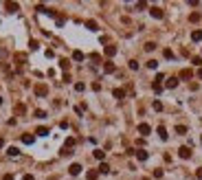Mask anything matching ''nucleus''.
I'll list each match as a JSON object with an SVG mask.
<instances>
[{
    "label": "nucleus",
    "instance_id": "9b49d317",
    "mask_svg": "<svg viewBox=\"0 0 202 180\" xmlns=\"http://www.w3.org/2000/svg\"><path fill=\"white\" fill-rule=\"evenodd\" d=\"M93 154H95V158H97V160H101V163H103V158H106V151H103V149H95Z\"/></svg>",
    "mask_w": 202,
    "mask_h": 180
},
{
    "label": "nucleus",
    "instance_id": "6ab92c4d",
    "mask_svg": "<svg viewBox=\"0 0 202 180\" xmlns=\"http://www.w3.org/2000/svg\"><path fill=\"white\" fill-rule=\"evenodd\" d=\"M191 75H194V73H191L189 68H185V70L180 73V79H191Z\"/></svg>",
    "mask_w": 202,
    "mask_h": 180
},
{
    "label": "nucleus",
    "instance_id": "79ce46f5",
    "mask_svg": "<svg viewBox=\"0 0 202 180\" xmlns=\"http://www.w3.org/2000/svg\"><path fill=\"white\" fill-rule=\"evenodd\" d=\"M22 180H35V178H33V176H31V174H26V176H24V178H22Z\"/></svg>",
    "mask_w": 202,
    "mask_h": 180
},
{
    "label": "nucleus",
    "instance_id": "37998d69",
    "mask_svg": "<svg viewBox=\"0 0 202 180\" xmlns=\"http://www.w3.org/2000/svg\"><path fill=\"white\" fill-rule=\"evenodd\" d=\"M2 180H13V176H11V174H7V176H5Z\"/></svg>",
    "mask_w": 202,
    "mask_h": 180
},
{
    "label": "nucleus",
    "instance_id": "a211bd4d",
    "mask_svg": "<svg viewBox=\"0 0 202 180\" xmlns=\"http://www.w3.org/2000/svg\"><path fill=\"white\" fill-rule=\"evenodd\" d=\"M86 29H88V31H97V22H95V20H88V22H86Z\"/></svg>",
    "mask_w": 202,
    "mask_h": 180
},
{
    "label": "nucleus",
    "instance_id": "f704fd0d",
    "mask_svg": "<svg viewBox=\"0 0 202 180\" xmlns=\"http://www.w3.org/2000/svg\"><path fill=\"white\" fill-rule=\"evenodd\" d=\"M75 90H77V92H84V90H86V86L79 81V83H75Z\"/></svg>",
    "mask_w": 202,
    "mask_h": 180
},
{
    "label": "nucleus",
    "instance_id": "f8f14e48",
    "mask_svg": "<svg viewBox=\"0 0 202 180\" xmlns=\"http://www.w3.org/2000/svg\"><path fill=\"white\" fill-rule=\"evenodd\" d=\"M112 94H114V99H123V97H125V90H121V88H114V90H112Z\"/></svg>",
    "mask_w": 202,
    "mask_h": 180
},
{
    "label": "nucleus",
    "instance_id": "2eb2a0df",
    "mask_svg": "<svg viewBox=\"0 0 202 180\" xmlns=\"http://www.w3.org/2000/svg\"><path fill=\"white\" fill-rule=\"evenodd\" d=\"M24 112H26V106L24 103H18L15 106V114H24Z\"/></svg>",
    "mask_w": 202,
    "mask_h": 180
},
{
    "label": "nucleus",
    "instance_id": "5701e85b",
    "mask_svg": "<svg viewBox=\"0 0 202 180\" xmlns=\"http://www.w3.org/2000/svg\"><path fill=\"white\" fill-rule=\"evenodd\" d=\"M108 172H110L108 163H101V165H99V174H108Z\"/></svg>",
    "mask_w": 202,
    "mask_h": 180
},
{
    "label": "nucleus",
    "instance_id": "f257e3e1",
    "mask_svg": "<svg viewBox=\"0 0 202 180\" xmlns=\"http://www.w3.org/2000/svg\"><path fill=\"white\" fill-rule=\"evenodd\" d=\"M46 94H49L46 83H38V86H35V97H46Z\"/></svg>",
    "mask_w": 202,
    "mask_h": 180
},
{
    "label": "nucleus",
    "instance_id": "dca6fc26",
    "mask_svg": "<svg viewBox=\"0 0 202 180\" xmlns=\"http://www.w3.org/2000/svg\"><path fill=\"white\" fill-rule=\"evenodd\" d=\"M35 134H38V136H49V127H38Z\"/></svg>",
    "mask_w": 202,
    "mask_h": 180
},
{
    "label": "nucleus",
    "instance_id": "e433bc0d",
    "mask_svg": "<svg viewBox=\"0 0 202 180\" xmlns=\"http://www.w3.org/2000/svg\"><path fill=\"white\" fill-rule=\"evenodd\" d=\"M191 64H194V66H202V59L200 57H191Z\"/></svg>",
    "mask_w": 202,
    "mask_h": 180
},
{
    "label": "nucleus",
    "instance_id": "c756f323",
    "mask_svg": "<svg viewBox=\"0 0 202 180\" xmlns=\"http://www.w3.org/2000/svg\"><path fill=\"white\" fill-rule=\"evenodd\" d=\"M189 20H191V22H198V20H200V13H198V11H194V13L189 15Z\"/></svg>",
    "mask_w": 202,
    "mask_h": 180
},
{
    "label": "nucleus",
    "instance_id": "c9c22d12",
    "mask_svg": "<svg viewBox=\"0 0 202 180\" xmlns=\"http://www.w3.org/2000/svg\"><path fill=\"white\" fill-rule=\"evenodd\" d=\"M35 117H38V119H44V117H46V112H44V110H35Z\"/></svg>",
    "mask_w": 202,
    "mask_h": 180
},
{
    "label": "nucleus",
    "instance_id": "bb28decb",
    "mask_svg": "<svg viewBox=\"0 0 202 180\" xmlns=\"http://www.w3.org/2000/svg\"><path fill=\"white\" fill-rule=\"evenodd\" d=\"M59 66H62L64 70H68V68H70V62H68V59H59Z\"/></svg>",
    "mask_w": 202,
    "mask_h": 180
},
{
    "label": "nucleus",
    "instance_id": "de8ad7c7",
    "mask_svg": "<svg viewBox=\"0 0 202 180\" xmlns=\"http://www.w3.org/2000/svg\"><path fill=\"white\" fill-rule=\"evenodd\" d=\"M0 103H2V97H0Z\"/></svg>",
    "mask_w": 202,
    "mask_h": 180
},
{
    "label": "nucleus",
    "instance_id": "c85d7f7f",
    "mask_svg": "<svg viewBox=\"0 0 202 180\" xmlns=\"http://www.w3.org/2000/svg\"><path fill=\"white\" fill-rule=\"evenodd\" d=\"M152 108H154L156 112H160V110H163V103H160V101H154V103H152Z\"/></svg>",
    "mask_w": 202,
    "mask_h": 180
},
{
    "label": "nucleus",
    "instance_id": "0eeeda50",
    "mask_svg": "<svg viewBox=\"0 0 202 180\" xmlns=\"http://www.w3.org/2000/svg\"><path fill=\"white\" fill-rule=\"evenodd\" d=\"M178 156H180V158H185V160H187V158H191V149H189V147H180V149H178Z\"/></svg>",
    "mask_w": 202,
    "mask_h": 180
},
{
    "label": "nucleus",
    "instance_id": "a18cd8bd",
    "mask_svg": "<svg viewBox=\"0 0 202 180\" xmlns=\"http://www.w3.org/2000/svg\"><path fill=\"white\" fill-rule=\"evenodd\" d=\"M198 77H200V79H202V68H200V70H198Z\"/></svg>",
    "mask_w": 202,
    "mask_h": 180
},
{
    "label": "nucleus",
    "instance_id": "20e7f679",
    "mask_svg": "<svg viewBox=\"0 0 202 180\" xmlns=\"http://www.w3.org/2000/svg\"><path fill=\"white\" fill-rule=\"evenodd\" d=\"M5 9L9 13H15V11H20V5L18 2H5Z\"/></svg>",
    "mask_w": 202,
    "mask_h": 180
},
{
    "label": "nucleus",
    "instance_id": "f3484780",
    "mask_svg": "<svg viewBox=\"0 0 202 180\" xmlns=\"http://www.w3.org/2000/svg\"><path fill=\"white\" fill-rule=\"evenodd\" d=\"M7 154L11 156V158H15L18 154H20V149H18V147H9V149H7Z\"/></svg>",
    "mask_w": 202,
    "mask_h": 180
},
{
    "label": "nucleus",
    "instance_id": "a878e982",
    "mask_svg": "<svg viewBox=\"0 0 202 180\" xmlns=\"http://www.w3.org/2000/svg\"><path fill=\"white\" fill-rule=\"evenodd\" d=\"M163 55H165V59H173V53H171V49H165V51H163Z\"/></svg>",
    "mask_w": 202,
    "mask_h": 180
},
{
    "label": "nucleus",
    "instance_id": "423d86ee",
    "mask_svg": "<svg viewBox=\"0 0 202 180\" xmlns=\"http://www.w3.org/2000/svg\"><path fill=\"white\" fill-rule=\"evenodd\" d=\"M150 132H152V127L147 125V123H141V125H139V134H141V136H147Z\"/></svg>",
    "mask_w": 202,
    "mask_h": 180
},
{
    "label": "nucleus",
    "instance_id": "4c0bfd02",
    "mask_svg": "<svg viewBox=\"0 0 202 180\" xmlns=\"http://www.w3.org/2000/svg\"><path fill=\"white\" fill-rule=\"evenodd\" d=\"M163 79H165V75H163V73H158V75H156V79H154V83H160Z\"/></svg>",
    "mask_w": 202,
    "mask_h": 180
},
{
    "label": "nucleus",
    "instance_id": "39448f33",
    "mask_svg": "<svg viewBox=\"0 0 202 180\" xmlns=\"http://www.w3.org/2000/svg\"><path fill=\"white\" fill-rule=\"evenodd\" d=\"M178 86V77H169L167 81H165V88H169V90H173Z\"/></svg>",
    "mask_w": 202,
    "mask_h": 180
},
{
    "label": "nucleus",
    "instance_id": "72a5a7b5",
    "mask_svg": "<svg viewBox=\"0 0 202 180\" xmlns=\"http://www.w3.org/2000/svg\"><path fill=\"white\" fill-rule=\"evenodd\" d=\"M130 68H132V70H139V62H136V59H130Z\"/></svg>",
    "mask_w": 202,
    "mask_h": 180
},
{
    "label": "nucleus",
    "instance_id": "473e14b6",
    "mask_svg": "<svg viewBox=\"0 0 202 180\" xmlns=\"http://www.w3.org/2000/svg\"><path fill=\"white\" fill-rule=\"evenodd\" d=\"M38 46H40V44H38V40H31V42H29V49H31V51H35Z\"/></svg>",
    "mask_w": 202,
    "mask_h": 180
},
{
    "label": "nucleus",
    "instance_id": "cd10ccee",
    "mask_svg": "<svg viewBox=\"0 0 202 180\" xmlns=\"http://www.w3.org/2000/svg\"><path fill=\"white\" fill-rule=\"evenodd\" d=\"M176 134H187V125H176Z\"/></svg>",
    "mask_w": 202,
    "mask_h": 180
},
{
    "label": "nucleus",
    "instance_id": "1a4fd4ad",
    "mask_svg": "<svg viewBox=\"0 0 202 180\" xmlns=\"http://www.w3.org/2000/svg\"><path fill=\"white\" fill-rule=\"evenodd\" d=\"M103 73H106V75L114 73V64H112V62H106V64H103Z\"/></svg>",
    "mask_w": 202,
    "mask_h": 180
},
{
    "label": "nucleus",
    "instance_id": "7ed1b4c3",
    "mask_svg": "<svg viewBox=\"0 0 202 180\" xmlns=\"http://www.w3.org/2000/svg\"><path fill=\"white\" fill-rule=\"evenodd\" d=\"M150 13H152V18H156V20H163V15H165L160 7H152V9H150Z\"/></svg>",
    "mask_w": 202,
    "mask_h": 180
},
{
    "label": "nucleus",
    "instance_id": "aec40b11",
    "mask_svg": "<svg viewBox=\"0 0 202 180\" xmlns=\"http://www.w3.org/2000/svg\"><path fill=\"white\" fill-rule=\"evenodd\" d=\"M33 141H35V138H33L31 134H24V136H22V143H24V145H31Z\"/></svg>",
    "mask_w": 202,
    "mask_h": 180
},
{
    "label": "nucleus",
    "instance_id": "58836bf2",
    "mask_svg": "<svg viewBox=\"0 0 202 180\" xmlns=\"http://www.w3.org/2000/svg\"><path fill=\"white\" fill-rule=\"evenodd\" d=\"M156 66H158V62H156V59H150V62H147V68H156Z\"/></svg>",
    "mask_w": 202,
    "mask_h": 180
},
{
    "label": "nucleus",
    "instance_id": "7c9ffc66",
    "mask_svg": "<svg viewBox=\"0 0 202 180\" xmlns=\"http://www.w3.org/2000/svg\"><path fill=\"white\" fill-rule=\"evenodd\" d=\"M90 62H95V64H99V62H101V55L93 53V55H90Z\"/></svg>",
    "mask_w": 202,
    "mask_h": 180
},
{
    "label": "nucleus",
    "instance_id": "6e6552de",
    "mask_svg": "<svg viewBox=\"0 0 202 180\" xmlns=\"http://www.w3.org/2000/svg\"><path fill=\"white\" fill-rule=\"evenodd\" d=\"M134 154H136V158H139L141 163H143V160H147V156H150V154H147V151H145V149H136Z\"/></svg>",
    "mask_w": 202,
    "mask_h": 180
},
{
    "label": "nucleus",
    "instance_id": "c03bdc74",
    "mask_svg": "<svg viewBox=\"0 0 202 180\" xmlns=\"http://www.w3.org/2000/svg\"><path fill=\"white\" fill-rule=\"evenodd\" d=\"M5 147V138H0V149H2Z\"/></svg>",
    "mask_w": 202,
    "mask_h": 180
},
{
    "label": "nucleus",
    "instance_id": "2f4dec72",
    "mask_svg": "<svg viewBox=\"0 0 202 180\" xmlns=\"http://www.w3.org/2000/svg\"><path fill=\"white\" fill-rule=\"evenodd\" d=\"M152 88L154 92H163V83H152Z\"/></svg>",
    "mask_w": 202,
    "mask_h": 180
},
{
    "label": "nucleus",
    "instance_id": "ea45409f",
    "mask_svg": "<svg viewBox=\"0 0 202 180\" xmlns=\"http://www.w3.org/2000/svg\"><path fill=\"white\" fill-rule=\"evenodd\" d=\"M154 178H163V169H154Z\"/></svg>",
    "mask_w": 202,
    "mask_h": 180
},
{
    "label": "nucleus",
    "instance_id": "393cba45",
    "mask_svg": "<svg viewBox=\"0 0 202 180\" xmlns=\"http://www.w3.org/2000/svg\"><path fill=\"white\" fill-rule=\"evenodd\" d=\"M154 49H156V42H145V51H150V53H152Z\"/></svg>",
    "mask_w": 202,
    "mask_h": 180
},
{
    "label": "nucleus",
    "instance_id": "f03ea898",
    "mask_svg": "<svg viewBox=\"0 0 202 180\" xmlns=\"http://www.w3.org/2000/svg\"><path fill=\"white\" fill-rule=\"evenodd\" d=\"M81 169H84V167H81L79 163H72V165L68 167V174H70V176H79V174H81Z\"/></svg>",
    "mask_w": 202,
    "mask_h": 180
},
{
    "label": "nucleus",
    "instance_id": "4be33fe9",
    "mask_svg": "<svg viewBox=\"0 0 202 180\" xmlns=\"http://www.w3.org/2000/svg\"><path fill=\"white\" fill-rule=\"evenodd\" d=\"M191 40H194V42H200V40H202V31H194V33H191Z\"/></svg>",
    "mask_w": 202,
    "mask_h": 180
},
{
    "label": "nucleus",
    "instance_id": "4468645a",
    "mask_svg": "<svg viewBox=\"0 0 202 180\" xmlns=\"http://www.w3.org/2000/svg\"><path fill=\"white\" fill-rule=\"evenodd\" d=\"M72 59H75V62H81V59H84V53H81V51H72Z\"/></svg>",
    "mask_w": 202,
    "mask_h": 180
},
{
    "label": "nucleus",
    "instance_id": "a19ab883",
    "mask_svg": "<svg viewBox=\"0 0 202 180\" xmlns=\"http://www.w3.org/2000/svg\"><path fill=\"white\" fill-rule=\"evenodd\" d=\"M196 178H198V180H202V167H198V169H196Z\"/></svg>",
    "mask_w": 202,
    "mask_h": 180
},
{
    "label": "nucleus",
    "instance_id": "9d476101",
    "mask_svg": "<svg viewBox=\"0 0 202 180\" xmlns=\"http://www.w3.org/2000/svg\"><path fill=\"white\" fill-rule=\"evenodd\" d=\"M106 55H108V57H114V55H116V46H112V44L106 46Z\"/></svg>",
    "mask_w": 202,
    "mask_h": 180
},
{
    "label": "nucleus",
    "instance_id": "ddd939ff",
    "mask_svg": "<svg viewBox=\"0 0 202 180\" xmlns=\"http://www.w3.org/2000/svg\"><path fill=\"white\" fill-rule=\"evenodd\" d=\"M158 136H160L163 141H167L169 134H167V130H165V125H158Z\"/></svg>",
    "mask_w": 202,
    "mask_h": 180
},
{
    "label": "nucleus",
    "instance_id": "412c9836",
    "mask_svg": "<svg viewBox=\"0 0 202 180\" xmlns=\"http://www.w3.org/2000/svg\"><path fill=\"white\" fill-rule=\"evenodd\" d=\"M72 145H75V138L68 136V138H66V143H64V147H66V149H72Z\"/></svg>",
    "mask_w": 202,
    "mask_h": 180
},
{
    "label": "nucleus",
    "instance_id": "b1692460",
    "mask_svg": "<svg viewBox=\"0 0 202 180\" xmlns=\"http://www.w3.org/2000/svg\"><path fill=\"white\" fill-rule=\"evenodd\" d=\"M97 176H99L97 169H90V172H88V180H97Z\"/></svg>",
    "mask_w": 202,
    "mask_h": 180
},
{
    "label": "nucleus",
    "instance_id": "49530a36",
    "mask_svg": "<svg viewBox=\"0 0 202 180\" xmlns=\"http://www.w3.org/2000/svg\"><path fill=\"white\" fill-rule=\"evenodd\" d=\"M141 180H150V178H141Z\"/></svg>",
    "mask_w": 202,
    "mask_h": 180
}]
</instances>
